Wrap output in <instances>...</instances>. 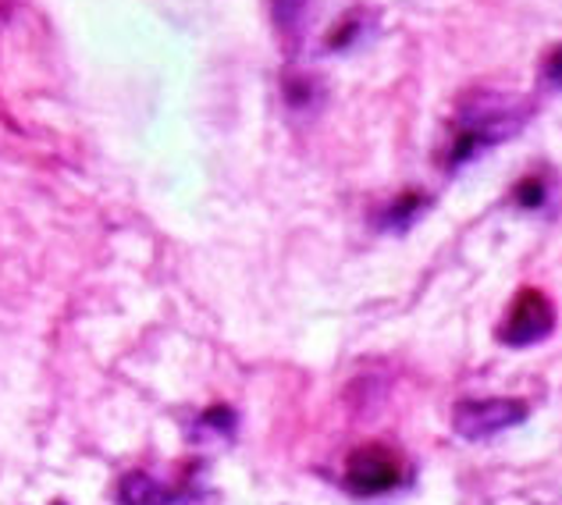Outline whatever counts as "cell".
<instances>
[{
  "instance_id": "1",
  "label": "cell",
  "mask_w": 562,
  "mask_h": 505,
  "mask_svg": "<svg viewBox=\"0 0 562 505\" xmlns=\"http://www.w3.org/2000/svg\"><path fill=\"white\" fill-rule=\"evenodd\" d=\"M527 122V103L506 93H473L470 103L460 108L452 139H449V165L477 157L484 146H495L520 132Z\"/></svg>"
},
{
  "instance_id": "2",
  "label": "cell",
  "mask_w": 562,
  "mask_h": 505,
  "mask_svg": "<svg viewBox=\"0 0 562 505\" xmlns=\"http://www.w3.org/2000/svg\"><path fill=\"white\" fill-rule=\"evenodd\" d=\"M527 413H530V406L524 399H513V395L463 399V403L452 409V427H456V435L467 441H487V438L502 435V430L524 424Z\"/></svg>"
},
{
  "instance_id": "3",
  "label": "cell",
  "mask_w": 562,
  "mask_h": 505,
  "mask_svg": "<svg viewBox=\"0 0 562 505\" xmlns=\"http://www.w3.org/2000/svg\"><path fill=\"white\" fill-rule=\"evenodd\" d=\"M403 473H406L403 456H398L395 449H389V445L371 441V445H363V449H357L349 456L346 484H349L352 495L374 498V495H384V492H392V487H398Z\"/></svg>"
},
{
  "instance_id": "4",
  "label": "cell",
  "mask_w": 562,
  "mask_h": 505,
  "mask_svg": "<svg viewBox=\"0 0 562 505\" xmlns=\"http://www.w3.org/2000/svg\"><path fill=\"white\" fill-rule=\"evenodd\" d=\"M552 328H555L552 300L541 289H524V292H516V300L509 303V314L502 321L498 338L506 341V346L524 349V346H535L541 338H549Z\"/></svg>"
},
{
  "instance_id": "5",
  "label": "cell",
  "mask_w": 562,
  "mask_h": 505,
  "mask_svg": "<svg viewBox=\"0 0 562 505\" xmlns=\"http://www.w3.org/2000/svg\"><path fill=\"white\" fill-rule=\"evenodd\" d=\"M117 495H122L125 505H168L165 484H157L150 473H128L122 487H117Z\"/></svg>"
},
{
  "instance_id": "6",
  "label": "cell",
  "mask_w": 562,
  "mask_h": 505,
  "mask_svg": "<svg viewBox=\"0 0 562 505\" xmlns=\"http://www.w3.org/2000/svg\"><path fill=\"white\" fill-rule=\"evenodd\" d=\"M306 11H310V0H271V19L285 40H295L303 33Z\"/></svg>"
},
{
  "instance_id": "7",
  "label": "cell",
  "mask_w": 562,
  "mask_h": 505,
  "mask_svg": "<svg viewBox=\"0 0 562 505\" xmlns=\"http://www.w3.org/2000/svg\"><path fill=\"white\" fill-rule=\"evenodd\" d=\"M427 200L420 197V192H403V197H398L389 211H384V225L389 228H406L413 217L420 214V206H424Z\"/></svg>"
},
{
  "instance_id": "8",
  "label": "cell",
  "mask_w": 562,
  "mask_h": 505,
  "mask_svg": "<svg viewBox=\"0 0 562 505\" xmlns=\"http://www.w3.org/2000/svg\"><path fill=\"white\" fill-rule=\"evenodd\" d=\"M544 197H549V189H544L541 178H524V182L516 186V203L530 206V211H535V206H541Z\"/></svg>"
},
{
  "instance_id": "9",
  "label": "cell",
  "mask_w": 562,
  "mask_h": 505,
  "mask_svg": "<svg viewBox=\"0 0 562 505\" xmlns=\"http://www.w3.org/2000/svg\"><path fill=\"white\" fill-rule=\"evenodd\" d=\"M541 79L549 89H562V43L541 61Z\"/></svg>"
},
{
  "instance_id": "10",
  "label": "cell",
  "mask_w": 562,
  "mask_h": 505,
  "mask_svg": "<svg viewBox=\"0 0 562 505\" xmlns=\"http://www.w3.org/2000/svg\"><path fill=\"white\" fill-rule=\"evenodd\" d=\"M11 4H14V0H0V22H4L8 14H11Z\"/></svg>"
}]
</instances>
